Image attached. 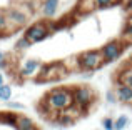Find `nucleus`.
I'll return each instance as SVG.
<instances>
[{"label": "nucleus", "mask_w": 132, "mask_h": 130, "mask_svg": "<svg viewBox=\"0 0 132 130\" xmlns=\"http://www.w3.org/2000/svg\"><path fill=\"white\" fill-rule=\"evenodd\" d=\"M44 104L47 105L50 110L54 112H62L74 105V95H72V88L69 87H57L47 92L44 97Z\"/></svg>", "instance_id": "nucleus-1"}, {"label": "nucleus", "mask_w": 132, "mask_h": 130, "mask_svg": "<svg viewBox=\"0 0 132 130\" xmlns=\"http://www.w3.org/2000/svg\"><path fill=\"white\" fill-rule=\"evenodd\" d=\"M34 13V7H30L29 3H19V5H13L10 8H7V17H9V23L13 30L20 29V27H25L29 18Z\"/></svg>", "instance_id": "nucleus-2"}, {"label": "nucleus", "mask_w": 132, "mask_h": 130, "mask_svg": "<svg viewBox=\"0 0 132 130\" xmlns=\"http://www.w3.org/2000/svg\"><path fill=\"white\" fill-rule=\"evenodd\" d=\"M77 63H79V72H95L102 67L104 63V57L100 49H94V50H87L82 52L77 57Z\"/></svg>", "instance_id": "nucleus-3"}, {"label": "nucleus", "mask_w": 132, "mask_h": 130, "mask_svg": "<svg viewBox=\"0 0 132 130\" xmlns=\"http://www.w3.org/2000/svg\"><path fill=\"white\" fill-rule=\"evenodd\" d=\"M50 29H48V20H39V22L32 23L25 29L23 32V37L29 40L30 43H40L44 40H47L50 37Z\"/></svg>", "instance_id": "nucleus-4"}, {"label": "nucleus", "mask_w": 132, "mask_h": 130, "mask_svg": "<svg viewBox=\"0 0 132 130\" xmlns=\"http://www.w3.org/2000/svg\"><path fill=\"white\" fill-rule=\"evenodd\" d=\"M72 95H74V104L77 105L84 114L94 105V102H95L94 90L90 87H87V85H77V87H72Z\"/></svg>", "instance_id": "nucleus-5"}, {"label": "nucleus", "mask_w": 132, "mask_h": 130, "mask_svg": "<svg viewBox=\"0 0 132 130\" xmlns=\"http://www.w3.org/2000/svg\"><path fill=\"white\" fill-rule=\"evenodd\" d=\"M124 42L122 40H110L107 42L105 45L100 47V52H102V57H104V62L105 63H110V62H116V60L120 59V55L124 53Z\"/></svg>", "instance_id": "nucleus-6"}, {"label": "nucleus", "mask_w": 132, "mask_h": 130, "mask_svg": "<svg viewBox=\"0 0 132 130\" xmlns=\"http://www.w3.org/2000/svg\"><path fill=\"white\" fill-rule=\"evenodd\" d=\"M44 63L39 59H25L19 67V77L20 78H37L40 75Z\"/></svg>", "instance_id": "nucleus-7"}, {"label": "nucleus", "mask_w": 132, "mask_h": 130, "mask_svg": "<svg viewBox=\"0 0 132 130\" xmlns=\"http://www.w3.org/2000/svg\"><path fill=\"white\" fill-rule=\"evenodd\" d=\"M67 72H69V68L65 67V63L55 62V63H50V65H44L42 70H40L39 78H44V80H57V78L65 77Z\"/></svg>", "instance_id": "nucleus-8"}, {"label": "nucleus", "mask_w": 132, "mask_h": 130, "mask_svg": "<svg viewBox=\"0 0 132 130\" xmlns=\"http://www.w3.org/2000/svg\"><path fill=\"white\" fill-rule=\"evenodd\" d=\"M59 5H60V0H42V5H40V13L44 15L45 20H52L59 12Z\"/></svg>", "instance_id": "nucleus-9"}, {"label": "nucleus", "mask_w": 132, "mask_h": 130, "mask_svg": "<svg viewBox=\"0 0 132 130\" xmlns=\"http://www.w3.org/2000/svg\"><path fill=\"white\" fill-rule=\"evenodd\" d=\"M116 97H117V102L122 105H132V88L130 87H126V85H120V83H116Z\"/></svg>", "instance_id": "nucleus-10"}, {"label": "nucleus", "mask_w": 132, "mask_h": 130, "mask_svg": "<svg viewBox=\"0 0 132 130\" xmlns=\"http://www.w3.org/2000/svg\"><path fill=\"white\" fill-rule=\"evenodd\" d=\"M17 120H19V115L12 110L7 112H0V125H9L12 128H17Z\"/></svg>", "instance_id": "nucleus-11"}, {"label": "nucleus", "mask_w": 132, "mask_h": 130, "mask_svg": "<svg viewBox=\"0 0 132 130\" xmlns=\"http://www.w3.org/2000/svg\"><path fill=\"white\" fill-rule=\"evenodd\" d=\"M95 8H97L95 0H79L77 2V12L80 15H87V13L94 12Z\"/></svg>", "instance_id": "nucleus-12"}, {"label": "nucleus", "mask_w": 132, "mask_h": 130, "mask_svg": "<svg viewBox=\"0 0 132 130\" xmlns=\"http://www.w3.org/2000/svg\"><path fill=\"white\" fill-rule=\"evenodd\" d=\"M13 29L10 27L9 23V17H7V10L0 8V37L3 35H9V33H12Z\"/></svg>", "instance_id": "nucleus-13"}, {"label": "nucleus", "mask_w": 132, "mask_h": 130, "mask_svg": "<svg viewBox=\"0 0 132 130\" xmlns=\"http://www.w3.org/2000/svg\"><path fill=\"white\" fill-rule=\"evenodd\" d=\"M15 130H37L35 122L30 117H25V115H19V120H17V128Z\"/></svg>", "instance_id": "nucleus-14"}, {"label": "nucleus", "mask_w": 132, "mask_h": 130, "mask_svg": "<svg viewBox=\"0 0 132 130\" xmlns=\"http://www.w3.org/2000/svg\"><path fill=\"white\" fill-rule=\"evenodd\" d=\"M117 83L132 88V68H126V70L120 72L119 73V82H117Z\"/></svg>", "instance_id": "nucleus-15"}, {"label": "nucleus", "mask_w": 132, "mask_h": 130, "mask_svg": "<svg viewBox=\"0 0 132 130\" xmlns=\"http://www.w3.org/2000/svg\"><path fill=\"white\" fill-rule=\"evenodd\" d=\"M12 95H13V90H12V87H10L9 83H5V85H2L0 87V102H10L12 100Z\"/></svg>", "instance_id": "nucleus-16"}, {"label": "nucleus", "mask_w": 132, "mask_h": 130, "mask_svg": "<svg viewBox=\"0 0 132 130\" xmlns=\"http://www.w3.org/2000/svg\"><path fill=\"white\" fill-rule=\"evenodd\" d=\"M129 125V117L127 115H119L117 118H114V130H124Z\"/></svg>", "instance_id": "nucleus-17"}, {"label": "nucleus", "mask_w": 132, "mask_h": 130, "mask_svg": "<svg viewBox=\"0 0 132 130\" xmlns=\"http://www.w3.org/2000/svg\"><path fill=\"white\" fill-rule=\"evenodd\" d=\"M13 47H15L17 52H25L27 49L32 47V43H30L25 37H20V39H17V42H15V45H13Z\"/></svg>", "instance_id": "nucleus-18"}, {"label": "nucleus", "mask_w": 132, "mask_h": 130, "mask_svg": "<svg viewBox=\"0 0 132 130\" xmlns=\"http://www.w3.org/2000/svg\"><path fill=\"white\" fill-rule=\"evenodd\" d=\"M120 0H95V5L97 8L100 10H105V8H110V7H116Z\"/></svg>", "instance_id": "nucleus-19"}, {"label": "nucleus", "mask_w": 132, "mask_h": 130, "mask_svg": "<svg viewBox=\"0 0 132 130\" xmlns=\"http://www.w3.org/2000/svg\"><path fill=\"white\" fill-rule=\"evenodd\" d=\"M100 125H102V130H114V118L112 117H104L100 120Z\"/></svg>", "instance_id": "nucleus-20"}, {"label": "nucleus", "mask_w": 132, "mask_h": 130, "mask_svg": "<svg viewBox=\"0 0 132 130\" xmlns=\"http://www.w3.org/2000/svg\"><path fill=\"white\" fill-rule=\"evenodd\" d=\"M7 107H9L12 112H20V110L25 108V105L20 104V102H12V100H10V102H7Z\"/></svg>", "instance_id": "nucleus-21"}, {"label": "nucleus", "mask_w": 132, "mask_h": 130, "mask_svg": "<svg viewBox=\"0 0 132 130\" xmlns=\"http://www.w3.org/2000/svg\"><path fill=\"white\" fill-rule=\"evenodd\" d=\"M10 67V62H9V57L5 55V53L0 50V68L2 70H7V68Z\"/></svg>", "instance_id": "nucleus-22"}, {"label": "nucleus", "mask_w": 132, "mask_h": 130, "mask_svg": "<svg viewBox=\"0 0 132 130\" xmlns=\"http://www.w3.org/2000/svg\"><path fill=\"white\" fill-rule=\"evenodd\" d=\"M105 102L109 105H116L117 104V97H116V92H114V90H109L105 94Z\"/></svg>", "instance_id": "nucleus-23"}, {"label": "nucleus", "mask_w": 132, "mask_h": 130, "mask_svg": "<svg viewBox=\"0 0 132 130\" xmlns=\"http://www.w3.org/2000/svg\"><path fill=\"white\" fill-rule=\"evenodd\" d=\"M122 37L126 40H132V23H126V27L122 30Z\"/></svg>", "instance_id": "nucleus-24"}, {"label": "nucleus", "mask_w": 132, "mask_h": 130, "mask_svg": "<svg viewBox=\"0 0 132 130\" xmlns=\"http://www.w3.org/2000/svg\"><path fill=\"white\" fill-rule=\"evenodd\" d=\"M124 7H126L127 12L132 13V0H124Z\"/></svg>", "instance_id": "nucleus-25"}, {"label": "nucleus", "mask_w": 132, "mask_h": 130, "mask_svg": "<svg viewBox=\"0 0 132 130\" xmlns=\"http://www.w3.org/2000/svg\"><path fill=\"white\" fill-rule=\"evenodd\" d=\"M94 77V72H82V78L84 80H90Z\"/></svg>", "instance_id": "nucleus-26"}, {"label": "nucleus", "mask_w": 132, "mask_h": 130, "mask_svg": "<svg viewBox=\"0 0 132 130\" xmlns=\"http://www.w3.org/2000/svg\"><path fill=\"white\" fill-rule=\"evenodd\" d=\"M2 85H5V77H3V73H0V87Z\"/></svg>", "instance_id": "nucleus-27"}, {"label": "nucleus", "mask_w": 132, "mask_h": 130, "mask_svg": "<svg viewBox=\"0 0 132 130\" xmlns=\"http://www.w3.org/2000/svg\"><path fill=\"white\" fill-rule=\"evenodd\" d=\"M29 2H32V0H19V3H29Z\"/></svg>", "instance_id": "nucleus-28"}, {"label": "nucleus", "mask_w": 132, "mask_h": 130, "mask_svg": "<svg viewBox=\"0 0 132 130\" xmlns=\"http://www.w3.org/2000/svg\"><path fill=\"white\" fill-rule=\"evenodd\" d=\"M130 63H132V62H130Z\"/></svg>", "instance_id": "nucleus-29"}]
</instances>
